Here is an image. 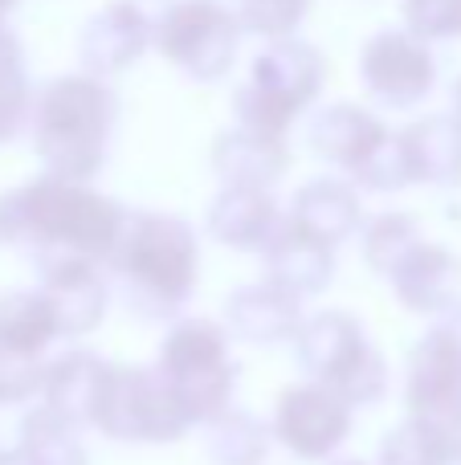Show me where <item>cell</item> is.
Instances as JSON below:
<instances>
[{"mask_svg":"<svg viewBox=\"0 0 461 465\" xmlns=\"http://www.w3.org/2000/svg\"><path fill=\"white\" fill-rule=\"evenodd\" d=\"M131 213L90 180L41 176L0 196V245L37 249L45 257L111 262Z\"/></svg>","mask_w":461,"mask_h":465,"instance_id":"cell-1","label":"cell"},{"mask_svg":"<svg viewBox=\"0 0 461 465\" xmlns=\"http://www.w3.org/2000/svg\"><path fill=\"white\" fill-rule=\"evenodd\" d=\"M266 453H270V433L258 417H250V412L229 409L209 425L212 465H261Z\"/></svg>","mask_w":461,"mask_h":465,"instance_id":"cell-26","label":"cell"},{"mask_svg":"<svg viewBox=\"0 0 461 465\" xmlns=\"http://www.w3.org/2000/svg\"><path fill=\"white\" fill-rule=\"evenodd\" d=\"M327 62L310 41L299 33L282 41H266L250 65V82L237 90L233 111L241 127L266 131V135H286L294 119L310 111L323 94Z\"/></svg>","mask_w":461,"mask_h":465,"instance_id":"cell-4","label":"cell"},{"mask_svg":"<svg viewBox=\"0 0 461 465\" xmlns=\"http://www.w3.org/2000/svg\"><path fill=\"white\" fill-rule=\"evenodd\" d=\"M119 94L98 74H57L33 94V152L49 176L94 180L111 155Z\"/></svg>","mask_w":461,"mask_h":465,"instance_id":"cell-2","label":"cell"},{"mask_svg":"<svg viewBox=\"0 0 461 465\" xmlns=\"http://www.w3.org/2000/svg\"><path fill=\"white\" fill-rule=\"evenodd\" d=\"M286 217L310 237L327 241L339 249L348 237H356L364 225V204H359V188L339 176H319L294 193V204Z\"/></svg>","mask_w":461,"mask_h":465,"instance_id":"cell-19","label":"cell"},{"mask_svg":"<svg viewBox=\"0 0 461 465\" xmlns=\"http://www.w3.org/2000/svg\"><path fill=\"white\" fill-rule=\"evenodd\" d=\"M16 5L21 0H0V21H8V13H16Z\"/></svg>","mask_w":461,"mask_h":465,"instance_id":"cell-35","label":"cell"},{"mask_svg":"<svg viewBox=\"0 0 461 465\" xmlns=\"http://www.w3.org/2000/svg\"><path fill=\"white\" fill-rule=\"evenodd\" d=\"M392 290L413 314H449L461 306V262L437 241H425L397 273Z\"/></svg>","mask_w":461,"mask_h":465,"instance_id":"cell-20","label":"cell"},{"mask_svg":"<svg viewBox=\"0 0 461 465\" xmlns=\"http://www.w3.org/2000/svg\"><path fill=\"white\" fill-rule=\"evenodd\" d=\"M294 347L310 380L335 388L351 409H372L388 396V363L348 311L310 314Z\"/></svg>","mask_w":461,"mask_h":465,"instance_id":"cell-6","label":"cell"},{"mask_svg":"<svg viewBox=\"0 0 461 465\" xmlns=\"http://www.w3.org/2000/svg\"><path fill=\"white\" fill-rule=\"evenodd\" d=\"M421 245H425V232L417 225V217H408V213H380L376 221L364 225V262L384 282H392V273Z\"/></svg>","mask_w":461,"mask_h":465,"instance_id":"cell-24","label":"cell"},{"mask_svg":"<svg viewBox=\"0 0 461 465\" xmlns=\"http://www.w3.org/2000/svg\"><path fill=\"white\" fill-rule=\"evenodd\" d=\"M155 41V16L143 13L139 0H111L86 21L78 37V57L82 70L98 74V78H119L131 65H139V57L152 49Z\"/></svg>","mask_w":461,"mask_h":465,"instance_id":"cell-12","label":"cell"},{"mask_svg":"<svg viewBox=\"0 0 461 465\" xmlns=\"http://www.w3.org/2000/svg\"><path fill=\"white\" fill-rule=\"evenodd\" d=\"M21 450L37 465H90L86 445L78 441V425L62 420L45 404L21 420Z\"/></svg>","mask_w":461,"mask_h":465,"instance_id":"cell-25","label":"cell"},{"mask_svg":"<svg viewBox=\"0 0 461 465\" xmlns=\"http://www.w3.org/2000/svg\"><path fill=\"white\" fill-rule=\"evenodd\" d=\"M33 86H16V90H0V143L16 139L33 119Z\"/></svg>","mask_w":461,"mask_h":465,"instance_id":"cell-31","label":"cell"},{"mask_svg":"<svg viewBox=\"0 0 461 465\" xmlns=\"http://www.w3.org/2000/svg\"><path fill=\"white\" fill-rule=\"evenodd\" d=\"M29 86V74H25V45L5 21H0V90H16Z\"/></svg>","mask_w":461,"mask_h":465,"instance_id":"cell-32","label":"cell"},{"mask_svg":"<svg viewBox=\"0 0 461 465\" xmlns=\"http://www.w3.org/2000/svg\"><path fill=\"white\" fill-rule=\"evenodd\" d=\"M446 465H461V445H457L454 453H449V461H446Z\"/></svg>","mask_w":461,"mask_h":465,"instance_id":"cell-37","label":"cell"},{"mask_svg":"<svg viewBox=\"0 0 461 465\" xmlns=\"http://www.w3.org/2000/svg\"><path fill=\"white\" fill-rule=\"evenodd\" d=\"M106 376H111V363L98 360L94 351H65L45 368L41 401L62 420L86 429V425H94V417H98Z\"/></svg>","mask_w":461,"mask_h":465,"instance_id":"cell-21","label":"cell"},{"mask_svg":"<svg viewBox=\"0 0 461 465\" xmlns=\"http://www.w3.org/2000/svg\"><path fill=\"white\" fill-rule=\"evenodd\" d=\"M351 420H356V409L335 388L307 380L278 396L274 437L299 461H327L351 437Z\"/></svg>","mask_w":461,"mask_h":465,"instance_id":"cell-10","label":"cell"},{"mask_svg":"<svg viewBox=\"0 0 461 465\" xmlns=\"http://www.w3.org/2000/svg\"><path fill=\"white\" fill-rule=\"evenodd\" d=\"M62 335L57 314L41 290H13L0 298V347L21 355H41Z\"/></svg>","mask_w":461,"mask_h":465,"instance_id":"cell-23","label":"cell"},{"mask_svg":"<svg viewBox=\"0 0 461 465\" xmlns=\"http://www.w3.org/2000/svg\"><path fill=\"white\" fill-rule=\"evenodd\" d=\"M261 257H266V278L299 298L323 294L335 282V245L310 237V232L299 229L290 217L278 225L274 241L266 245Z\"/></svg>","mask_w":461,"mask_h":465,"instance_id":"cell-18","label":"cell"},{"mask_svg":"<svg viewBox=\"0 0 461 465\" xmlns=\"http://www.w3.org/2000/svg\"><path fill=\"white\" fill-rule=\"evenodd\" d=\"M405 155L413 168V184L457 188L461 184V119L449 114H425L400 131Z\"/></svg>","mask_w":461,"mask_h":465,"instance_id":"cell-22","label":"cell"},{"mask_svg":"<svg viewBox=\"0 0 461 465\" xmlns=\"http://www.w3.org/2000/svg\"><path fill=\"white\" fill-rule=\"evenodd\" d=\"M310 0H237V16H241L245 33L261 41H282L294 37L299 25L307 21Z\"/></svg>","mask_w":461,"mask_h":465,"instance_id":"cell-28","label":"cell"},{"mask_svg":"<svg viewBox=\"0 0 461 465\" xmlns=\"http://www.w3.org/2000/svg\"><path fill=\"white\" fill-rule=\"evenodd\" d=\"M282 209L274 201V188H233L221 184V193L209 204V232L225 249L237 253H266L282 225Z\"/></svg>","mask_w":461,"mask_h":465,"instance_id":"cell-16","label":"cell"},{"mask_svg":"<svg viewBox=\"0 0 461 465\" xmlns=\"http://www.w3.org/2000/svg\"><path fill=\"white\" fill-rule=\"evenodd\" d=\"M290 168L286 135H266L253 127H229L212 139V172L233 188H274Z\"/></svg>","mask_w":461,"mask_h":465,"instance_id":"cell-17","label":"cell"},{"mask_svg":"<svg viewBox=\"0 0 461 465\" xmlns=\"http://www.w3.org/2000/svg\"><path fill=\"white\" fill-rule=\"evenodd\" d=\"M359 82L380 106L413 111L437 86V54L433 41L413 29H380L359 49Z\"/></svg>","mask_w":461,"mask_h":465,"instance_id":"cell-9","label":"cell"},{"mask_svg":"<svg viewBox=\"0 0 461 465\" xmlns=\"http://www.w3.org/2000/svg\"><path fill=\"white\" fill-rule=\"evenodd\" d=\"M0 465H37L29 458V453L21 450V445H16V450H8V453H0Z\"/></svg>","mask_w":461,"mask_h":465,"instance_id":"cell-34","label":"cell"},{"mask_svg":"<svg viewBox=\"0 0 461 465\" xmlns=\"http://www.w3.org/2000/svg\"><path fill=\"white\" fill-rule=\"evenodd\" d=\"M302 322H307L302 319V298L282 290L270 278L237 286L225 298V327L253 347L290 343V339H299Z\"/></svg>","mask_w":461,"mask_h":465,"instance_id":"cell-15","label":"cell"},{"mask_svg":"<svg viewBox=\"0 0 461 465\" xmlns=\"http://www.w3.org/2000/svg\"><path fill=\"white\" fill-rule=\"evenodd\" d=\"M437 327L446 331L449 339H454V343H457V351H461V306H454V311H449V314H441V322H437Z\"/></svg>","mask_w":461,"mask_h":465,"instance_id":"cell-33","label":"cell"},{"mask_svg":"<svg viewBox=\"0 0 461 465\" xmlns=\"http://www.w3.org/2000/svg\"><path fill=\"white\" fill-rule=\"evenodd\" d=\"M405 404L408 417L461 437V351L441 327L425 331L408 355Z\"/></svg>","mask_w":461,"mask_h":465,"instance_id":"cell-11","label":"cell"},{"mask_svg":"<svg viewBox=\"0 0 461 465\" xmlns=\"http://www.w3.org/2000/svg\"><path fill=\"white\" fill-rule=\"evenodd\" d=\"M461 437L441 433L417 417H405L380 445V465H446Z\"/></svg>","mask_w":461,"mask_h":465,"instance_id":"cell-27","label":"cell"},{"mask_svg":"<svg viewBox=\"0 0 461 465\" xmlns=\"http://www.w3.org/2000/svg\"><path fill=\"white\" fill-rule=\"evenodd\" d=\"M335 465H364V461H335Z\"/></svg>","mask_w":461,"mask_h":465,"instance_id":"cell-38","label":"cell"},{"mask_svg":"<svg viewBox=\"0 0 461 465\" xmlns=\"http://www.w3.org/2000/svg\"><path fill=\"white\" fill-rule=\"evenodd\" d=\"M98 265L103 262H90V257H45L41 294L54 306L62 335H90L106 319L111 290Z\"/></svg>","mask_w":461,"mask_h":465,"instance_id":"cell-14","label":"cell"},{"mask_svg":"<svg viewBox=\"0 0 461 465\" xmlns=\"http://www.w3.org/2000/svg\"><path fill=\"white\" fill-rule=\"evenodd\" d=\"M155 368L192 425H212L221 412L233 409L237 363L229 355V331L221 322L180 319L163 335Z\"/></svg>","mask_w":461,"mask_h":465,"instance_id":"cell-5","label":"cell"},{"mask_svg":"<svg viewBox=\"0 0 461 465\" xmlns=\"http://www.w3.org/2000/svg\"><path fill=\"white\" fill-rule=\"evenodd\" d=\"M405 29L425 41H457L461 0H405Z\"/></svg>","mask_w":461,"mask_h":465,"instance_id":"cell-29","label":"cell"},{"mask_svg":"<svg viewBox=\"0 0 461 465\" xmlns=\"http://www.w3.org/2000/svg\"><path fill=\"white\" fill-rule=\"evenodd\" d=\"M245 25L225 0H172L155 16L152 49L192 82H221L237 65Z\"/></svg>","mask_w":461,"mask_h":465,"instance_id":"cell-7","label":"cell"},{"mask_svg":"<svg viewBox=\"0 0 461 465\" xmlns=\"http://www.w3.org/2000/svg\"><path fill=\"white\" fill-rule=\"evenodd\" d=\"M454 114H457V119H461V78L454 82Z\"/></svg>","mask_w":461,"mask_h":465,"instance_id":"cell-36","label":"cell"},{"mask_svg":"<svg viewBox=\"0 0 461 465\" xmlns=\"http://www.w3.org/2000/svg\"><path fill=\"white\" fill-rule=\"evenodd\" d=\"M392 139V131L384 127V119L376 111L359 103H331L310 119L307 143L310 152L319 155L323 163L348 172L351 180L384 152V143Z\"/></svg>","mask_w":461,"mask_h":465,"instance_id":"cell-13","label":"cell"},{"mask_svg":"<svg viewBox=\"0 0 461 465\" xmlns=\"http://www.w3.org/2000/svg\"><path fill=\"white\" fill-rule=\"evenodd\" d=\"M111 270L127 306H135L143 319H168L196 294L201 245L192 225L172 213H131L111 253Z\"/></svg>","mask_w":461,"mask_h":465,"instance_id":"cell-3","label":"cell"},{"mask_svg":"<svg viewBox=\"0 0 461 465\" xmlns=\"http://www.w3.org/2000/svg\"><path fill=\"white\" fill-rule=\"evenodd\" d=\"M94 429L123 445H172L192 429L160 368L111 363Z\"/></svg>","mask_w":461,"mask_h":465,"instance_id":"cell-8","label":"cell"},{"mask_svg":"<svg viewBox=\"0 0 461 465\" xmlns=\"http://www.w3.org/2000/svg\"><path fill=\"white\" fill-rule=\"evenodd\" d=\"M45 368L41 355H21L0 347V404H21L45 388Z\"/></svg>","mask_w":461,"mask_h":465,"instance_id":"cell-30","label":"cell"}]
</instances>
